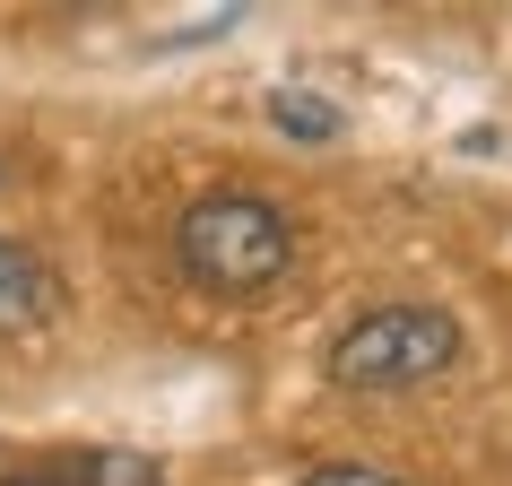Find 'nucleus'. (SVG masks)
I'll list each match as a JSON object with an SVG mask.
<instances>
[{
    "label": "nucleus",
    "instance_id": "obj_6",
    "mask_svg": "<svg viewBox=\"0 0 512 486\" xmlns=\"http://www.w3.org/2000/svg\"><path fill=\"white\" fill-rule=\"evenodd\" d=\"M304 486H408V478H391V469H365V460H330V469H313Z\"/></svg>",
    "mask_w": 512,
    "mask_h": 486
},
{
    "label": "nucleus",
    "instance_id": "obj_5",
    "mask_svg": "<svg viewBox=\"0 0 512 486\" xmlns=\"http://www.w3.org/2000/svg\"><path fill=\"white\" fill-rule=\"evenodd\" d=\"M270 113H278V131H296V139H330L339 131V113L313 105V96H270Z\"/></svg>",
    "mask_w": 512,
    "mask_h": 486
},
{
    "label": "nucleus",
    "instance_id": "obj_1",
    "mask_svg": "<svg viewBox=\"0 0 512 486\" xmlns=\"http://www.w3.org/2000/svg\"><path fill=\"white\" fill-rule=\"evenodd\" d=\"M174 252H183V270L209 296H252V287H270L296 261V217L278 200H261V191H209V200L183 209Z\"/></svg>",
    "mask_w": 512,
    "mask_h": 486
},
{
    "label": "nucleus",
    "instance_id": "obj_4",
    "mask_svg": "<svg viewBox=\"0 0 512 486\" xmlns=\"http://www.w3.org/2000/svg\"><path fill=\"white\" fill-rule=\"evenodd\" d=\"M0 486H165V478L139 452H79V460H53L35 478H0Z\"/></svg>",
    "mask_w": 512,
    "mask_h": 486
},
{
    "label": "nucleus",
    "instance_id": "obj_2",
    "mask_svg": "<svg viewBox=\"0 0 512 486\" xmlns=\"http://www.w3.org/2000/svg\"><path fill=\"white\" fill-rule=\"evenodd\" d=\"M452 365H460V322L443 304H374L330 339L339 391H426Z\"/></svg>",
    "mask_w": 512,
    "mask_h": 486
},
{
    "label": "nucleus",
    "instance_id": "obj_3",
    "mask_svg": "<svg viewBox=\"0 0 512 486\" xmlns=\"http://www.w3.org/2000/svg\"><path fill=\"white\" fill-rule=\"evenodd\" d=\"M53 313H61L53 270L35 261L27 243H9V235H0V339H27V330H44Z\"/></svg>",
    "mask_w": 512,
    "mask_h": 486
}]
</instances>
